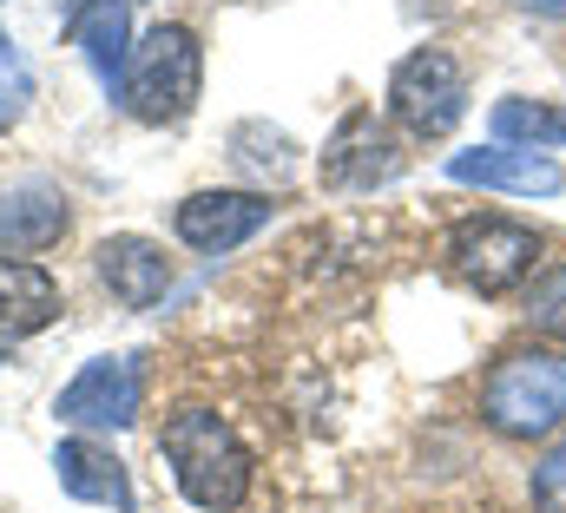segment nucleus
I'll return each mask as SVG.
<instances>
[{
    "label": "nucleus",
    "instance_id": "obj_14",
    "mask_svg": "<svg viewBox=\"0 0 566 513\" xmlns=\"http://www.w3.org/2000/svg\"><path fill=\"white\" fill-rule=\"evenodd\" d=\"M66 40L73 46H86V60H93V73L113 86L119 73H126V0H73L66 7Z\"/></svg>",
    "mask_w": 566,
    "mask_h": 513
},
{
    "label": "nucleus",
    "instance_id": "obj_2",
    "mask_svg": "<svg viewBox=\"0 0 566 513\" xmlns=\"http://www.w3.org/2000/svg\"><path fill=\"white\" fill-rule=\"evenodd\" d=\"M481 421L501 441H554L566 428V349L560 343H521L501 349L481 376Z\"/></svg>",
    "mask_w": 566,
    "mask_h": 513
},
{
    "label": "nucleus",
    "instance_id": "obj_7",
    "mask_svg": "<svg viewBox=\"0 0 566 513\" xmlns=\"http://www.w3.org/2000/svg\"><path fill=\"white\" fill-rule=\"evenodd\" d=\"M264 224H271V198H258V191H191V198L171 211L178 244H191V251H205V256L238 251V244L258 238Z\"/></svg>",
    "mask_w": 566,
    "mask_h": 513
},
{
    "label": "nucleus",
    "instance_id": "obj_3",
    "mask_svg": "<svg viewBox=\"0 0 566 513\" xmlns=\"http://www.w3.org/2000/svg\"><path fill=\"white\" fill-rule=\"evenodd\" d=\"M205 86V46L191 27H151L133 40L126 73H119V106L139 126H178L198 106Z\"/></svg>",
    "mask_w": 566,
    "mask_h": 513
},
{
    "label": "nucleus",
    "instance_id": "obj_8",
    "mask_svg": "<svg viewBox=\"0 0 566 513\" xmlns=\"http://www.w3.org/2000/svg\"><path fill=\"white\" fill-rule=\"evenodd\" d=\"M396 171H402V145L389 138V126H376V113H349L323 145V185L336 191H376Z\"/></svg>",
    "mask_w": 566,
    "mask_h": 513
},
{
    "label": "nucleus",
    "instance_id": "obj_11",
    "mask_svg": "<svg viewBox=\"0 0 566 513\" xmlns=\"http://www.w3.org/2000/svg\"><path fill=\"white\" fill-rule=\"evenodd\" d=\"M53 316H60V283L27 256H0V343H20Z\"/></svg>",
    "mask_w": 566,
    "mask_h": 513
},
{
    "label": "nucleus",
    "instance_id": "obj_12",
    "mask_svg": "<svg viewBox=\"0 0 566 513\" xmlns=\"http://www.w3.org/2000/svg\"><path fill=\"white\" fill-rule=\"evenodd\" d=\"M461 185H488V191H560L566 171L547 158V151H521V145H507V151H461L454 165H448Z\"/></svg>",
    "mask_w": 566,
    "mask_h": 513
},
{
    "label": "nucleus",
    "instance_id": "obj_19",
    "mask_svg": "<svg viewBox=\"0 0 566 513\" xmlns=\"http://www.w3.org/2000/svg\"><path fill=\"white\" fill-rule=\"evenodd\" d=\"M521 7H534L541 20H566V0H521Z\"/></svg>",
    "mask_w": 566,
    "mask_h": 513
},
{
    "label": "nucleus",
    "instance_id": "obj_18",
    "mask_svg": "<svg viewBox=\"0 0 566 513\" xmlns=\"http://www.w3.org/2000/svg\"><path fill=\"white\" fill-rule=\"evenodd\" d=\"M527 501H534V513H566V435L534 461V474H527Z\"/></svg>",
    "mask_w": 566,
    "mask_h": 513
},
{
    "label": "nucleus",
    "instance_id": "obj_10",
    "mask_svg": "<svg viewBox=\"0 0 566 513\" xmlns=\"http://www.w3.org/2000/svg\"><path fill=\"white\" fill-rule=\"evenodd\" d=\"M53 474H60V488L73 494V501H93V507H133V474H126V461L113 454V448H99V441H60L53 448Z\"/></svg>",
    "mask_w": 566,
    "mask_h": 513
},
{
    "label": "nucleus",
    "instance_id": "obj_4",
    "mask_svg": "<svg viewBox=\"0 0 566 513\" xmlns=\"http://www.w3.org/2000/svg\"><path fill=\"white\" fill-rule=\"evenodd\" d=\"M448 270L474 290V296H507V290H521L527 276H534V263H541V231L534 224H521V218H501V211H474V218H461L454 231H448Z\"/></svg>",
    "mask_w": 566,
    "mask_h": 513
},
{
    "label": "nucleus",
    "instance_id": "obj_16",
    "mask_svg": "<svg viewBox=\"0 0 566 513\" xmlns=\"http://www.w3.org/2000/svg\"><path fill=\"white\" fill-rule=\"evenodd\" d=\"M521 316H527L534 336L560 343L566 336V263H547V270L527 276V290H521Z\"/></svg>",
    "mask_w": 566,
    "mask_h": 513
},
{
    "label": "nucleus",
    "instance_id": "obj_17",
    "mask_svg": "<svg viewBox=\"0 0 566 513\" xmlns=\"http://www.w3.org/2000/svg\"><path fill=\"white\" fill-rule=\"evenodd\" d=\"M27 100H33V73H27V60H20L13 33L0 27V132L27 113Z\"/></svg>",
    "mask_w": 566,
    "mask_h": 513
},
{
    "label": "nucleus",
    "instance_id": "obj_15",
    "mask_svg": "<svg viewBox=\"0 0 566 513\" xmlns=\"http://www.w3.org/2000/svg\"><path fill=\"white\" fill-rule=\"evenodd\" d=\"M494 138L501 145H566V106H541V100H501L494 106Z\"/></svg>",
    "mask_w": 566,
    "mask_h": 513
},
{
    "label": "nucleus",
    "instance_id": "obj_6",
    "mask_svg": "<svg viewBox=\"0 0 566 513\" xmlns=\"http://www.w3.org/2000/svg\"><path fill=\"white\" fill-rule=\"evenodd\" d=\"M139 401H145V376L133 356H99L86 363L73 383L60 388L53 415L73 421V428H133L139 421Z\"/></svg>",
    "mask_w": 566,
    "mask_h": 513
},
{
    "label": "nucleus",
    "instance_id": "obj_5",
    "mask_svg": "<svg viewBox=\"0 0 566 513\" xmlns=\"http://www.w3.org/2000/svg\"><path fill=\"white\" fill-rule=\"evenodd\" d=\"M468 113V73L448 46H422L389 73V119L409 138H448Z\"/></svg>",
    "mask_w": 566,
    "mask_h": 513
},
{
    "label": "nucleus",
    "instance_id": "obj_13",
    "mask_svg": "<svg viewBox=\"0 0 566 513\" xmlns=\"http://www.w3.org/2000/svg\"><path fill=\"white\" fill-rule=\"evenodd\" d=\"M66 238V198L53 185L0 191V251H46Z\"/></svg>",
    "mask_w": 566,
    "mask_h": 513
},
{
    "label": "nucleus",
    "instance_id": "obj_9",
    "mask_svg": "<svg viewBox=\"0 0 566 513\" xmlns=\"http://www.w3.org/2000/svg\"><path fill=\"white\" fill-rule=\"evenodd\" d=\"M93 270L99 283L126 303V310H151L165 290H171V256L158 251L151 238H106L93 251Z\"/></svg>",
    "mask_w": 566,
    "mask_h": 513
},
{
    "label": "nucleus",
    "instance_id": "obj_1",
    "mask_svg": "<svg viewBox=\"0 0 566 513\" xmlns=\"http://www.w3.org/2000/svg\"><path fill=\"white\" fill-rule=\"evenodd\" d=\"M158 454L171 461V481L191 507L205 513H231L251 501V481H258V461L251 448L238 441V428L211 408H185L165 421L158 435Z\"/></svg>",
    "mask_w": 566,
    "mask_h": 513
}]
</instances>
